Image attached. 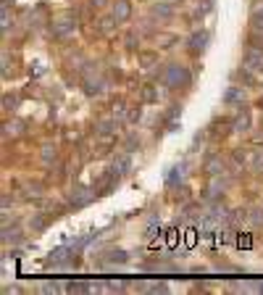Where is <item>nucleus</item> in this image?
<instances>
[{"label": "nucleus", "mask_w": 263, "mask_h": 295, "mask_svg": "<svg viewBox=\"0 0 263 295\" xmlns=\"http://www.w3.org/2000/svg\"><path fill=\"white\" fill-rule=\"evenodd\" d=\"M163 82L168 87H187L192 82V77H190V71H187L184 66L171 63V66H166V71H163Z\"/></svg>", "instance_id": "1"}, {"label": "nucleus", "mask_w": 263, "mask_h": 295, "mask_svg": "<svg viewBox=\"0 0 263 295\" xmlns=\"http://www.w3.org/2000/svg\"><path fill=\"white\" fill-rule=\"evenodd\" d=\"M208 32H195L190 37V42H187V50H190V55H200L205 50V45H208Z\"/></svg>", "instance_id": "2"}, {"label": "nucleus", "mask_w": 263, "mask_h": 295, "mask_svg": "<svg viewBox=\"0 0 263 295\" xmlns=\"http://www.w3.org/2000/svg\"><path fill=\"white\" fill-rule=\"evenodd\" d=\"M245 69H250V71H261L263 69V48H248Z\"/></svg>", "instance_id": "3"}, {"label": "nucleus", "mask_w": 263, "mask_h": 295, "mask_svg": "<svg viewBox=\"0 0 263 295\" xmlns=\"http://www.w3.org/2000/svg\"><path fill=\"white\" fill-rule=\"evenodd\" d=\"M111 11H114V18H116V21H127V18L132 16V3H129V0H116Z\"/></svg>", "instance_id": "4"}, {"label": "nucleus", "mask_w": 263, "mask_h": 295, "mask_svg": "<svg viewBox=\"0 0 263 295\" xmlns=\"http://www.w3.org/2000/svg\"><path fill=\"white\" fill-rule=\"evenodd\" d=\"M74 29V21H71V18H61V21H55L53 24V34H66V32H71Z\"/></svg>", "instance_id": "5"}, {"label": "nucleus", "mask_w": 263, "mask_h": 295, "mask_svg": "<svg viewBox=\"0 0 263 295\" xmlns=\"http://www.w3.org/2000/svg\"><path fill=\"white\" fill-rule=\"evenodd\" d=\"M90 198H92V192H87V190H77L71 195V206H84V203H90Z\"/></svg>", "instance_id": "6"}, {"label": "nucleus", "mask_w": 263, "mask_h": 295, "mask_svg": "<svg viewBox=\"0 0 263 295\" xmlns=\"http://www.w3.org/2000/svg\"><path fill=\"white\" fill-rule=\"evenodd\" d=\"M205 171H208V174H221L224 171L221 158H208V161H205Z\"/></svg>", "instance_id": "7"}, {"label": "nucleus", "mask_w": 263, "mask_h": 295, "mask_svg": "<svg viewBox=\"0 0 263 295\" xmlns=\"http://www.w3.org/2000/svg\"><path fill=\"white\" fill-rule=\"evenodd\" d=\"M224 100H227V103H240V100H242L240 87H229L227 92H224Z\"/></svg>", "instance_id": "8"}, {"label": "nucleus", "mask_w": 263, "mask_h": 295, "mask_svg": "<svg viewBox=\"0 0 263 295\" xmlns=\"http://www.w3.org/2000/svg\"><path fill=\"white\" fill-rule=\"evenodd\" d=\"M142 100H145V103H155V100H158V92H155L153 85H145L142 87Z\"/></svg>", "instance_id": "9"}, {"label": "nucleus", "mask_w": 263, "mask_h": 295, "mask_svg": "<svg viewBox=\"0 0 263 295\" xmlns=\"http://www.w3.org/2000/svg\"><path fill=\"white\" fill-rule=\"evenodd\" d=\"M129 158H127V155H121V158H116V163H114V171H119V174H127L129 171Z\"/></svg>", "instance_id": "10"}, {"label": "nucleus", "mask_w": 263, "mask_h": 295, "mask_svg": "<svg viewBox=\"0 0 263 295\" xmlns=\"http://www.w3.org/2000/svg\"><path fill=\"white\" fill-rule=\"evenodd\" d=\"M250 21H253V26H256V29H263V5H261V8H256V11H253Z\"/></svg>", "instance_id": "11"}, {"label": "nucleus", "mask_w": 263, "mask_h": 295, "mask_svg": "<svg viewBox=\"0 0 263 295\" xmlns=\"http://www.w3.org/2000/svg\"><path fill=\"white\" fill-rule=\"evenodd\" d=\"M248 127H250V119H248V114H240V116L232 122V129H248Z\"/></svg>", "instance_id": "12"}, {"label": "nucleus", "mask_w": 263, "mask_h": 295, "mask_svg": "<svg viewBox=\"0 0 263 295\" xmlns=\"http://www.w3.org/2000/svg\"><path fill=\"white\" fill-rule=\"evenodd\" d=\"M84 92H87V95H98V92H100V82L98 79H87V82H84Z\"/></svg>", "instance_id": "13"}, {"label": "nucleus", "mask_w": 263, "mask_h": 295, "mask_svg": "<svg viewBox=\"0 0 263 295\" xmlns=\"http://www.w3.org/2000/svg\"><path fill=\"white\" fill-rule=\"evenodd\" d=\"M127 258H129V256H127L124 251H111V253H108V261H111V264H124Z\"/></svg>", "instance_id": "14"}, {"label": "nucleus", "mask_w": 263, "mask_h": 295, "mask_svg": "<svg viewBox=\"0 0 263 295\" xmlns=\"http://www.w3.org/2000/svg\"><path fill=\"white\" fill-rule=\"evenodd\" d=\"M158 61V53H139V63H142V66H150V63H155Z\"/></svg>", "instance_id": "15"}, {"label": "nucleus", "mask_w": 263, "mask_h": 295, "mask_svg": "<svg viewBox=\"0 0 263 295\" xmlns=\"http://www.w3.org/2000/svg\"><path fill=\"white\" fill-rule=\"evenodd\" d=\"M155 232H161V227H158V221L153 219V221L147 224V229H145V237H155Z\"/></svg>", "instance_id": "16"}, {"label": "nucleus", "mask_w": 263, "mask_h": 295, "mask_svg": "<svg viewBox=\"0 0 263 295\" xmlns=\"http://www.w3.org/2000/svg\"><path fill=\"white\" fill-rule=\"evenodd\" d=\"M153 13H158V16H171V8H168V5H153Z\"/></svg>", "instance_id": "17"}, {"label": "nucleus", "mask_w": 263, "mask_h": 295, "mask_svg": "<svg viewBox=\"0 0 263 295\" xmlns=\"http://www.w3.org/2000/svg\"><path fill=\"white\" fill-rule=\"evenodd\" d=\"M69 290H71V293H84V290H90V288H87L84 282H71V285H69Z\"/></svg>", "instance_id": "18"}, {"label": "nucleus", "mask_w": 263, "mask_h": 295, "mask_svg": "<svg viewBox=\"0 0 263 295\" xmlns=\"http://www.w3.org/2000/svg\"><path fill=\"white\" fill-rule=\"evenodd\" d=\"M253 224H261V221H263V214H261V211H253Z\"/></svg>", "instance_id": "19"}, {"label": "nucleus", "mask_w": 263, "mask_h": 295, "mask_svg": "<svg viewBox=\"0 0 263 295\" xmlns=\"http://www.w3.org/2000/svg\"><path fill=\"white\" fill-rule=\"evenodd\" d=\"M166 243H168V245H174V243H176V229H171V232H168V237H166Z\"/></svg>", "instance_id": "20"}, {"label": "nucleus", "mask_w": 263, "mask_h": 295, "mask_svg": "<svg viewBox=\"0 0 263 295\" xmlns=\"http://www.w3.org/2000/svg\"><path fill=\"white\" fill-rule=\"evenodd\" d=\"M137 119H139V108L137 111H129V122H137Z\"/></svg>", "instance_id": "21"}, {"label": "nucleus", "mask_w": 263, "mask_h": 295, "mask_svg": "<svg viewBox=\"0 0 263 295\" xmlns=\"http://www.w3.org/2000/svg\"><path fill=\"white\" fill-rule=\"evenodd\" d=\"M3 29H8V8H3Z\"/></svg>", "instance_id": "22"}, {"label": "nucleus", "mask_w": 263, "mask_h": 295, "mask_svg": "<svg viewBox=\"0 0 263 295\" xmlns=\"http://www.w3.org/2000/svg\"><path fill=\"white\" fill-rule=\"evenodd\" d=\"M258 106H261V108H263V98H261V100H258Z\"/></svg>", "instance_id": "23"}]
</instances>
